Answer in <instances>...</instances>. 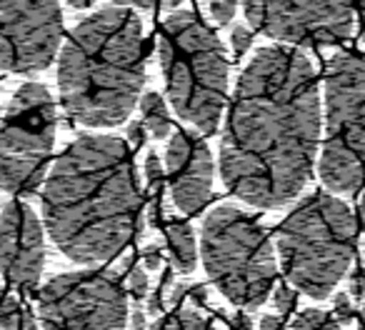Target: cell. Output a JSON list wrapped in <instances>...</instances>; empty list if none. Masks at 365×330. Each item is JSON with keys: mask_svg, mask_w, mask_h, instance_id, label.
<instances>
[{"mask_svg": "<svg viewBox=\"0 0 365 330\" xmlns=\"http://www.w3.org/2000/svg\"><path fill=\"white\" fill-rule=\"evenodd\" d=\"M320 148V88L308 56L265 46L235 86L220 140V175L235 198L283 208L313 178Z\"/></svg>", "mask_w": 365, "mask_h": 330, "instance_id": "cell-1", "label": "cell"}, {"mask_svg": "<svg viewBox=\"0 0 365 330\" xmlns=\"http://www.w3.org/2000/svg\"><path fill=\"white\" fill-rule=\"evenodd\" d=\"M143 193L123 138H76L43 183V225L63 255L101 265L120 255L140 230Z\"/></svg>", "mask_w": 365, "mask_h": 330, "instance_id": "cell-2", "label": "cell"}, {"mask_svg": "<svg viewBox=\"0 0 365 330\" xmlns=\"http://www.w3.org/2000/svg\"><path fill=\"white\" fill-rule=\"evenodd\" d=\"M150 46L133 8L115 3L83 18L58 56L61 105L73 123L115 128L133 115Z\"/></svg>", "mask_w": 365, "mask_h": 330, "instance_id": "cell-3", "label": "cell"}, {"mask_svg": "<svg viewBox=\"0 0 365 330\" xmlns=\"http://www.w3.org/2000/svg\"><path fill=\"white\" fill-rule=\"evenodd\" d=\"M155 48L175 115L200 135H213L230 81L228 56L213 28L195 11H173L160 23Z\"/></svg>", "mask_w": 365, "mask_h": 330, "instance_id": "cell-4", "label": "cell"}, {"mask_svg": "<svg viewBox=\"0 0 365 330\" xmlns=\"http://www.w3.org/2000/svg\"><path fill=\"white\" fill-rule=\"evenodd\" d=\"M358 223L330 193L303 198L275 230V253L285 280L315 300L328 298L355 258Z\"/></svg>", "mask_w": 365, "mask_h": 330, "instance_id": "cell-5", "label": "cell"}, {"mask_svg": "<svg viewBox=\"0 0 365 330\" xmlns=\"http://www.w3.org/2000/svg\"><path fill=\"white\" fill-rule=\"evenodd\" d=\"M203 265L213 285L238 310L265 303L278 275L275 243L255 215L218 205L208 213L200 233Z\"/></svg>", "mask_w": 365, "mask_h": 330, "instance_id": "cell-6", "label": "cell"}, {"mask_svg": "<svg viewBox=\"0 0 365 330\" xmlns=\"http://www.w3.org/2000/svg\"><path fill=\"white\" fill-rule=\"evenodd\" d=\"M330 193L355 195L365 183V56L338 53L325 68V138L318 158Z\"/></svg>", "mask_w": 365, "mask_h": 330, "instance_id": "cell-7", "label": "cell"}, {"mask_svg": "<svg viewBox=\"0 0 365 330\" xmlns=\"http://www.w3.org/2000/svg\"><path fill=\"white\" fill-rule=\"evenodd\" d=\"M56 125L58 113L51 91L41 83L18 88L0 125V190L31 195L46 183Z\"/></svg>", "mask_w": 365, "mask_h": 330, "instance_id": "cell-8", "label": "cell"}, {"mask_svg": "<svg viewBox=\"0 0 365 330\" xmlns=\"http://www.w3.org/2000/svg\"><path fill=\"white\" fill-rule=\"evenodd\" d=\"M43 330H125L128 293L115 270H73L38 295Z\"/></svg>", "mask_w": 365, "mask_h": 330, "instance_id": "cell-9", "label": "cell"}, {"mask_svg": "<svg viewBox=\"0 0 365 330\" xmlns=\"http://www.w3.org/2000/svg\"><path fill=\"white\" fill-rule=\"evenodd\" d=\"M243 13L253 31L303 48L340 46L358 21L350 3H243Z\"/></svg>", "mask_w": 365, "mask_h": 330, "instance_id": "cell-10", "label": "cell"}, {"mask_svg": "<svg viewBox=\"0 0 365 330\" xmlns=\"http://www.w3.org/2000/svg\"><path fill=\"white\" fill-rule=\"evenodd\" d=\"M63 43L61 3H0V71L41 73Z\"/></svg>", "mask_w": 365, "mask_h": 330, "instance_id": "cell-11", "label": "cell"}, {"mask_svg": "<svg viewBox=\"0 0 365 330\" xmlns=\"http://www.w3.org/2000/svg\"><path fill=\"white\" fill-rule=\"evenodd\" d=\"M46 265V235L36 210L11 200L0 210V273L16 290H36Z\"/></svg>", "mask_w": 365, "mask_h": 330, "instance_id": "cell-12", "label": "cell"}, {"mask_svg": "<svg viewBox=\"0 0 365 330\" xmlns=\"http://www.w3.org/2000/svg\"><path fill=\"white\" fill-rule=\"evenodd\" d=\"M165 175L170 195L182 215H195L213 195V153L203 135L178 128L165 148Z\"/></svg>", "mask_w": 365, "mask_h": 330, "instance_id": "cell-13", "label": "cell"}, {"mask_svg": "<svg viewBox=\"0 0 365 330\" xmlns=\"http://www.w3.org/2000/svg\"><path fill=\"white\" fill-rule=\"evenodd\" d=\"M163 235H165L168 253H170V260L178 273H193L198 268V240H195L193 225L180 218H165Z\"/></svg>", "mask_w": 365, "mask_h": 330, "instance_id": "cell-14", "label": "cell"}, {"mask_svg": "<svg viewBox=\"0 0 365 330\" xmlns=\"http://www.w3.org/2000/svg\"><path fill=\"white\" fill-rule=\"evenodd\" d=\"M145 185H148V225L163 230L165 213H163V188H165V168H163L158 153H148L145 158Z\"/></svg>", "mask_w": 365, "mask_h": 330, "instance_id": "cell-15", "label": "cell"}, {"mask_svg": "<svg viewBox=\"0 0 365 330\" xmlns=\"http://www.w3.org/2000/svg\"><path fill=\"white\" fill-rule=\"evenodd\" d=\"M138 108H140V123L145 125L148 135L155 138V140H163V138L170 135L173 130V120H170V110H168V103L163 100V96H158V93H145V96H140V103H138Z\"/></svg>", "mask_w": 365, "mask_h": 330, "instance_id": "cell-16", "label": "cell"}, {"mask_svg": "<svg viewBox=\"0 0 365 330\" xmlns=\"http://www.w3.org/2000/svg\"><path fill=\"white\" fill-rule=\"evenodd\" d=\"M0 330H38L31 310L6 290H0Z\"/></svg>", "mask_w": 365, "mask_h": 330, "instance_id": "cell-17", "label": "cell"}, {"mask_svg": "<svg viewBox=\"0 0 365 330\" xmlns=\"http://www.w3.org/2000/svg\"><path fill=\"white\" fill-rule=\"evenodd\" d=\"M150 330H218V328L213 325V320L205 318L195 308H178L170 315H165V318H158V323L150 325Z\"/></svg>", "mask_w": 365, "mask_h": 330, "instance_id": "cell-18", "label": "cell"}, {"mask_svg": "<svg viewBox=\"0 0 365 330\" xmlns=\"http://www.w3.org/2000/svg\"><path fill=\"white\" fill-rule=\"evenodd\" d=\"M290 330H343V325L333 318L330 313L318 308H308L303 313L295 315Z\"/></svg>", "mask_w": 365, "mask_h": 330, "instance_id": "cell-19", "label": "cell"}, {"mask_svg": "<svg viewBox=\"0 0 365 330\" xmlns=\"http://www.w3.org/2000/svg\"><path fill=\"white\" fill-rule=\"evenodd\" d=\"M150 290V283H148V275L143 270V265H135L133 260H128V278H125V293L133 295L138 305L143 303V298Z\"/></svg>", "mask_w": 365, "mask_h": 330, "instance_id": "cell-20", "label": "cell"}, {"mask_svg": "<svg viewBox=\"0 0 365 330\" xmlns=\"http://www.w3.org/2000/svg\"><path fill=\"white\" fill-rule=\"evenodd\" d=\"M295 303H298V290L290 283H275L273 285V308L275 315L285 318L288 313H293Z\"/></svg>", "mask_w": 365, "mask_h": 330, "instance_id": "cell-21", "label": "cell"}, {"mask_svg": "<svg viewBox=\"0 0 365 330\" xmlns=\"http://www.w3.org/2000/svg\"><path fill=\"white\" fill-rule=\"evenodd\" d=\"M333 315L335 320H338L340 325H348L353 323L355 318H358V313H355V305L350 303V295L348 293H338L333 300Z\"/></svg>", "mask_w": 365, "mask_h": 330, "instance_id": "cell-22", "label": "cell"}, {"mask_svg": "<svg viewBox=\"0 0 365 330\" xmlns=\"http://www.w3.org/2000/svg\"><path fill=\"white\" fill-rule=\"evenodd\" d=\"M230 46H233L235 58H243L250 51V46H253V31L248 26H243V23L235 26L233 33H230Z\"/></svg>", "mask_w": 365, "mask_h": 330, "instance_id": "cell-23", "label": "cell"}, {"mask_svg": "<svg viewBox=\"0 0 365 330\" xmlns=\"http://www.w3.org/2000/svg\"><path fill=\"white\" fill-rule=\"evenodd\" d=\"M208 13L218 26H228L230 21L235 18L238 13V3H230V0H215V3H208Z\"/></svg>", "mask_w": 365, "mask_h": 330, "instance_id": "cell-24", "label": "cell"}, {"mask_svg": "<svg viewBox=\"0 0 365 330\" xmlns=\"http://www.w3.org/2000/svg\"><path fill=\"white\" fill-rule=\"evenodd\" d=\"M145 140H148L145 125H143L140 120L128 123V130H125V143H128V148H130V150H138V148L145 145Z\"/></svg>", "mask_w": 365, "mask_h": 330, "instance_id": "cell-25", "label": "cell"}, {"mask_svg": "<svg viewBox=\"0 0 365 330\" xmlns=\"http://www.w3.org/2000/svg\"><path fill=\"white\" fill-rule=\"evenodd\" d=\"M143 265L150 270H158L163 265V248L160 245H145L143 248Z\"/></svg>", "mask_w": 365, "mask_h": 330, "instance_id": "cell-26", "label": "cell"}, {"mask_svg": "<svg viewBox=\"0 0 365 330\" xmlns=\"http://www.w3.org/2000/svg\"><path fill=\"white\" fill-rule=\"evenodd\" d=\"M350 298H355L360 305L365 303V273L363 270H355L350 275Z\"/></svg>", "mask_w": 365, "mask_h": 330, "instance_id": "cell-27", "label": "cell"}, {"mask_svg": "<svg viewBox=\"0 0 365 330\" xmlns=\"http://www.w3.org/2000/svg\"><path fill=\"white\" fill-rule=\"evenodd\" d=\"M185 298L190 300L193 305H205L208 303V290H205V285L203 283H198V285H188V290H185Z\"/></svg>", "mask_w": 365, "mask_h": 330, "instance_id": "cell-28", "label": "cell"}, {"mask_svg": "<svg viewBox=\"0 0 365 330\" xmlns=\"http://www.w3.org/2000/svg\"><path fill=\"white\" fill-rule=\"evenodd\" d=\"M230 330H255L253 318L248 313H243V310H238V313L230 315Z\"/></svg>", "mask_w": 365, "mask_h": 330, "instance_id": "cell-29", "label": "cell"}, {"mask_svg": "<svg viewBox=\"0 0 365 330\" xmlns=\"http://www.w3.org/2000/svg\"><path fill=\"white\" fill-rule=\"evenodd\" d=\"M260 330H288V325H285V318H280V315H275V313H268L260 318Z\"/></svg>", "mask_w": 365, "mask_h": 330, "instance_id": "cell-30", "label": "cell"}, {"mask_svg": "<svg viewBox=\"0 0 365 330\" xmlns=\"http://www.w3.org/2000/svg\"><path fill=\"white\" fill-rule=\"evenodd\" d=\"M130 328L133 330H145V313H143V305H135L133 308V320H130Z\"/></svg>", "mask_w": 365, "mask_h": 330, "instance_id": "cell-31", "label": "cell"}, {"mask_svg": "<svg viewBox=\"0 0 365 330\" xmlns=\"http://www.w3.org/2000/svg\"><path fill=\"white\" fill-rule=\"evenodd\" d=\"M355 223H358V228L365 233V193H363V198H360V203H358V215H355Z\"/></svg>", "mask_w": 365, "mask_h": 330, "instance_id": "cell-32", "label": "cell"}, {"mask_svg": "<svg viewBox=\"0 0 365 330\" xmlns=\"http://www.w3.org/2000/svg\"><path fill=\"white\" fill-rule=\"evenodd\" d=\"M355 18H358V23H360V38H363V43H365V3L355 8Z\"/></svg>", "mask_w": 365, "mask_h": 330, "instance_id": "cell-33", "label": "cell"}, {"mask_svg": "<svg viewBox=\"0 0 365 330\" xmlns=\"http://www.w3.org/2000/svg\"><path fill=\"white\" fill-rule=\"evenodd\" d=\"M358 330H365V303H363V308H360V313H358Z\"/></svg>", "mask_w": 365, "mask_h": 330, "instance_id": "cell-34", "label": "cell"}]
</instances>
